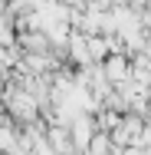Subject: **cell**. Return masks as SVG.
Here are the masks:
<instances>
[{"mask_svg": "<svg viewBox=\"0 0 151 155\" xmlns=\"http://www.w3.org/2000/svg\"><path fill=\"white\" fill-rule=\"evenodd\" d=\"M39 102H43V99H36V96L23 93V89H13L7 106H10V112H13L17 119H36V109H39Z\"/></svg>", "mask_w": 151, "mask_h": 155, "instance_id": "1", "label": "cell"}, {"mask_svg": "<svg viewBox=\"0 0 151 155\" xmlns=\"http://www.w3.org/2000/svg\"><path fill=\"white\" fill-rule=\"evenodd\" d=\"M0 83H3V73H0Z\"/></svg>", "mask_w": 151, "mask_h": 155, "instance_id": "4", "label": "cell"}, {"mask_svg": "<svg viewBox=\"0 0 151 155\" xmlns=\"http://www.w3.org/2000/svg\"><path fill=\"white\" fill-rule=\"evenodd\" d=\"M69 135H72V145L76 149H89L92 139H95V122H92L89 116H79L76 122L69 125Z\"/></svg>", "mask_w": 151, "mask_h": 155, "instance_id": "2", "label": "cell"}, {"mask_svg": "<svg viewBox=\"0 0 151 155\" xmlns=\"http://www.w3.org/2000/svg\"><path fill=\"white\" fill-rule=\"evenodd\" d=\"M102 76H105V83H128V79H131V69H128V63L121 60V56H112V60H105V73H102Z\"/></svg>", "mask_w": 151, "mask_h": 155, "instance_id": "3", "label": "cell"}]
</instances>
